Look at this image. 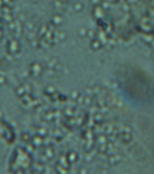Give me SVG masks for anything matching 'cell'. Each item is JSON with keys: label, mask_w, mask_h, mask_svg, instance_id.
<instances>
[{"label": "cell", "mask_w": 154, "mask_h": 174, "mask_svg": "<svg viewBox=\"0 0 154 174\" xmlns=\"http://www.w3.org/2000/svg\"><path fill=\"white\" fill-rule=\"evenodd\" d=\"M7 49L10 52V53H16V52L18 50V44L16 41V39H13L8 43Z\"/></svg>", "instance_id": "obj_1"}, {"label": "cell", "mask_w": 154, "mask_h": 174, "mask_svg": "<svg viewBox=\"0 0 154 174\" xmlns=\"http://www.w3.org/2000/svg\"><path fill=\"white\" fill-rule=\"evenodd\" d=\"M2 35H3V32H2V30H0V38L2 37Z\"/></svg>", "instance_id": "obj_3"}, {"label": "cell", "mask_w": 154, "mask_h": 174, "mask_svg": "<svg viewBox=\"0 0 154 174\" xmlns=\"http://www.w3.org/2000/svg\"><path fill=\"white\" fill-rule=\"evenodd\" d=\"M6 83V77L3 76V75H0V86H3Z\"/></svg>", "instance_id": "obj_2"}]
</instances>
